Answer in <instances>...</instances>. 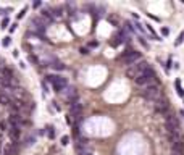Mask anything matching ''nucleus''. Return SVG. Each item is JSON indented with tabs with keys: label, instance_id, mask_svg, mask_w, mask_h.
Instances as JSON below:
<instances>
[{
	"label": "nucleus",
	"instance_id": "1",
	"mask_svg": "<svg viewBox=\"0 0 184 155\" xmlns=\"http://www.w3.org/2000/svg\"><path fill=\"white\" fill-rule=\"evenodd\" d=\"M134 81H136V84H137V86L149 87V86H152V84H157V74H155V71H153V69L149 66V68H147L146 71L139 76V78H136Z\"/></svg>",
	"mask_w": 184,
	"mask_h": 155
},
{
	"label": "nucleus",
	"instance_id": "2",
	"mask_svg": "<svg viewBox=\"0 0 184 155\" xmlns=\"http://www.w3.org/2000/svg\"><path fill=\"white\" fill-rule=\"evenodd\" d=\"M147 68H149V63H146V62H137V63L131 65L128 69H126V76H128V78H131V79H136V78H139V76L142 74Z\"/></svg>",
	"mask_w": 184,
	"mask_h": 155
},
{
	"label": "nucleus",
	"instance_id": "3",
	"mask_svg": "<svg viewBox=\"0 0 184 155\" xmlns=\"http://www.w3.org/2000/svg\"><path fill=\"white\" fill-rule=\"evenodd\" d=\"M142 95L146 97L147 100H150V102H155V100H158L160 97H162L160 86H158V84H152V86H149V87H144Z\"/></svg>",
	"mask_w": 184,
	"mask_h": 155
},
{
	"label": "nucleus",
	"instance_id": "4",
	"mask_svg": "<svg viewBox=\"0 0 184 155\" xmlns=\"http://www.w3.org/2000/svg\"><path fill=\"white\" fill-rule=\"evenodd\" d=\"M47 79H49V83H52L53 89H55L57 92H63V90L66 89V86H68L66 79L62 78V76H47Z\"/></svg>",
	"mask_w": 184,
	"mask_h": 155
},
{
	"label": "nucleus",
	"instance_id": "5",
	"mask_svg": "<svg viewBox=\"0 0 184 155\" xmlns=\"http://www.w3.org/2000/svg\"><path fill=\"white\" fill-rule=\"evenodd\" d=\"M142 58V55H141L139 52H134V50H128L125 53V55L121 57V62L125 63V65H134L136 62H139V60Z\"/></svg>",
	"mask_w": 184,
	"mask_h": 155
},
{
	"label": "nucleus",
	"instance_id": "6",
	"mask_svg": "<svg viewBox=\"0 0 184 155\" xmlns=\"http://www.w3.org/2000/svg\"><path fill=\"white\" fill-rule=\"evenodd\" d=\"M165 115H167V116H165V126H167L168 133L179 131V121H178V118L171 113H165Z\"/></svg>",
	"mask_w": 184,
	"mask_h": 155
},
{
	"label": "nucleus",
	"instance_id": "7",
	"mask_svg": "<svg viewBox=\"0 0 184 155\" xmlns=\"http://www.w3.org/2000/svg\"><path fill=\"white\" fill-rule=\"evenodd\" d=\"M168 137H170L171 147H174V145H183L184 144L183 136H181L179 131H171V133H168Z\"/></svg>",
	"mask_w": 184,
	"mask_h": 155
},
{
	"label": "nucleus",
	"instance_id": "8",
	"mask_svg": "<svg viewBox=\"0 0 184 155\" xmlns=\"http://www.w3.org/2000/svg\"><path fill=\"white\" fill-rule=\"evenodd\" d=\"M168 108H170V103H168L167 99H162L160 97L158 100H155V110L158 113H168Z\"/></svg>",
	"mask_w": 184,
	"mask_h": 155
},
{
	"label": "nucleus",
	"instance_id": "9",
	"mask_svg": "<svg viewBox=\"0 0 184 155\" xmlns=\"http://www.w3.org/2000/svg\"><path fill=\"white\" fill-rule=\"evenodd\" d=\"M81 110H83V105H81L79 102H73L71 103V107H70V116L73 118H79L81 116Z\"/></svg>",
	"mask_w": 184,
	"mask_h": 155
},
{
	"label": "nucleus",
	"instance_id": "10",
	"mask_svg": "<svg viewBox=\"0 0 184 155\" xmlns=\"http://www.w3.org/2000/svg\"><path fill=\"white\" fill-rule=\"evenodd\" d=\"M125 39H126V31L123 29V31H118L116 34L113 36V42H111V44H113L115 47H116V45H120L123 41H125Z\"/></svg>",
	"mask_w": 184,
	"mask_h": 155
},
{
	"label": "nucleus",
	"instance_id": "11",
	"mask_svg": "<svg viewBox=\"0 0 184 155\" xmlns=\"http://www.w3.org/2000/svg\"><path fill=\"white\" fill-rule=\"evenodd\" d=\"M66 99L70 100L71 103H73V102H78V92H76V89H74V87H70V89L66 90Z\"/></svg>",
	"mask_w": 184,
	"mask_h": 155
},
{
	"label": "nucleus",
	"instance_id": "12",
	"mask_svg": "<svg viewBox=\"0 0 184 155\" xmlns=\"http://www.w3.org/2000/svg\"><path fill=\"white\" fill-rule=\"evenodd\" d=\"M8 136H10L11 141H18V137H20V128L18 126H11L10 131H8Z\"/></svg>",
	"mask_w": 184,
	"mask_h": 155
},
{
	"label": "nucleus",
	"instance_id": "13",
	"mask_svg": "<svg viewBox=\"0 0 184 155\" xmlns=\"http://www.w3.org/2000/svg\"><path fill=\"white\" fill-rule=\"evenodd\" d=\"M15 145L13 144H7L3 147V155H15Z\"/></svg>",
	"mask_w": 184,
	"mask_h": 155
},
{
	"label": "nucleus",
	"instance_id": "14",
	"mask_svg": "<svg viewBox=\"0 0 184 155\" xmlns=\"http://www.w3.org/2000/svg\"><path fill=\"white\" fill-rule=\"evenodd\" d=\"M11 103V100H10V97L7 95V94H0V105H10Z\"/></svg>",
	"mask_w": 184,
	"mask_h": 155
},
{
	"label": "nucleus",
	"instance_id": "15",
	"mask_svg": "<svg viewBox=\"0 0 184 155\" xmlns=\"http://www.w3.org/2000/svg\"><path fill=\"white\" fill-rule=\"evenodd\" d=\"M52 66H53L55 69H65V65H63V63H60V62H55Z\"/></svg>",
	"mask_w": 184,
	"mask_h": 155
},
{
	"label": "nucleus",
	"instance_id": "16",
	"mask_svg": "<svg viewBox=\"0 0 184 155\" xmlns=\"http://www.w3.org/2000/svg\"><path fill=\"white\" fill-rule=\"evenodd\" d=\"M183 41H184V32H181L179 37H178V41H176V45H181L183 44Z\"/></svg>",
	"mask_w": 184,
	"mask_h": 155
},
{
	"label": "nucleus",
	"instance_id": "17",
	"mask_svg": "<svg viewBox=\"0 0 184 155\" xmlns=\"http://www.w3.org/2000/svg\"><path fill=\"white\" fill-rule=\"evenodd\" d=\"M68 142H70V137H68V136H63V137H62V144L66 145Z\"/></svg>",
	"mask_w": 184,
	"mask_h": 155
},
{
	"label": "nucleus",
	"instance_id": "18",
	"mask_svg": "<svg viewBox=\"0 0 184 155\" xmlns=\"http://www.w3.org/2000/svg\"><path fill=\"white\" fill-rule=\"evenodd\" d=\"M176 86H178V94H179V95H184V90L181 89V84H179V81L176 83Z\"/></svg>",
	"mask_w": 184,
	"mask_h": 155
},
{
	"label": "nucleus",
	"instance_id": "19",
	"mask_svg": "<svg viewBox=\"0 0 184 155\" xmlns=\"http://www.w3.org/2000/svg\"><path fill=\"white\" fill-rule=\"evenodd\" d=\"M0 129H2V131L7 129V121H0Z\"/></svg>",
	"mask_w": 184,
	"mask_h": 155
},
{
	"label": "nucleus",
	"instance_id": "20",
	"mask_svg": "<svg viewBox=\"0 0 184 155\" xmlns=\"http://www.w3.org/2000/svg\"><path fill=\"white\" fill-rule=\"evenodd\" d=\"M171 155H184V152H181V150H171Z\"/></svg>",
	"mask_w": 184,
	"mask_h": 155
},
{
	"label": "nucleus",
	"instance_id": "21",
	"mask_svg": "<svg viewBox=\"0 0 184 155\" xmlns=\"http://www.w3.org/2000/svg\"><path fill=\"white\" fill-rule=\"evenodd\" d=\"M34 144V137H29L28 141H26V145H32Z\"/></svg>",
	"mask_w": 184,
	"mask_h": 155
},
{
	"label": "nucleus",
	"instance_id": "22",
	"mask_svg": "<svg viewBox=\"0 0 184 155\" xmlns=\"http://www.w3.org/2000/svg\"><path fill=\"white\" fill-rule=\"evenodd\" d=\"M55 133H53V128H49V137H53Z\"/></svg>",
	"mask_w": 184,
	"mask_h": 155
},
{
	"label": "nucleus",
	"instance_id": "23",
	"mask_svg": "<svg viewBox=\"0 0 184 155\" xmlns=\"http://www.w3.org/2000/svg\"><path fill=\"white\" fill-rule=\"evenodd\" d=\"M8 44H10V37H5L3 39V45H8Z\"/></svg>",
	"mask_w": 184,
	"mask_h": 155
},
{
	"label": "nucleus",
	"instance_id": "24",
	"mask_svg": "<svg viewBox=\"0 0 184 155\" xmlns=\"http://www.w3.org/2000/svg\"><path fill=\"white\" fill-rule=\"evenodd\" d=\"M81 53H84V55H86V53H89V50H87V48H81Z\"/></svg>",
	"mask_w": 184,
	"mask_h": 155
},
{
	"label": "nucleus",
	"instance_id": "25",
	"mask_svg": "<svg viewBox=\"0 0 184 155\" xmlns=\"http://www.w3.org/2000/svg\"><path fill=\"white\" fill-rule=\"evenodd\" d=\"M24 13H26V10H23L20 15H18V18H23V16H24Z\"/></svg>",
	"mask_w": 184,
	"mask_h": 155
},
{
	"label": "nucleus",
	"instance_id": "26",
	"mask_svg": "<svg viewBox=\"0 0 184 155\" xmlns=\"http://www.w3.org/2000/svg\"><path fill=\"white\" fill-rule=\"evenodd\" d=\"M79 155H94L92 152H87V154H79Z\"/></svg>",
	"mask_w": 184,
	"mask_h": 155
},
{
	"label": "nucleus",
	"instance_id": "27",
	"mask_svg": "<svg viewBox=\"0 0 184 155\" xmlns=\"http://www.w3.org/2000/svg\"><path fill=\"white\" fill-rule=\"evenodd\" d=\"M0 74H2V66H0Z\"/></svg>",
	"mask_w": 184,
	"mask_h": 155
}]
</instances>
